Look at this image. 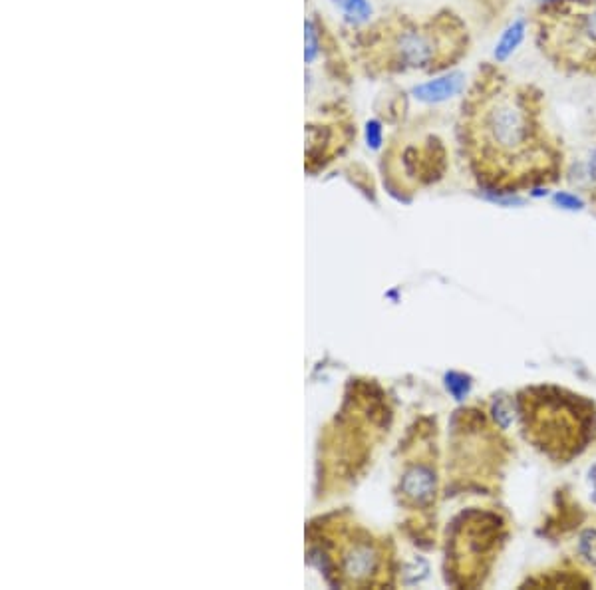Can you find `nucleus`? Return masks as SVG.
<instances>
[{
	"instance_id": "nucleus-1",
	"label": "nucleus",
	"mask_w": 596,
	"mask_h": 590,
	"mask_svg": "<svg viewBox=\"0 0 596 590\" xmlns=\"http://www.w3.org/2000/svg\"><path fill=\"white\" fill-rule=\"evenodd\" d=\"M457 138L471 177L495 195L549 189L567 169L547 94L493 60L477 68L463 94Z\"/></svg>"
},
{
	"instance_id": "nucleus-2",
	"label": "nucleus",
	"mask_w": 596,
	"mask_h": 590,
	"mask_svg": "<svg viewBox=\"0 0 596 590\" xmlns=\"http://www.w3.org/2000/svg\"><path fill=\"white\" fill-rule=\"evenodd\" d=\"M515 404L523 438L557 465L573 463L596 440V404L573 390L527 386Z\"/></svg>"
},
{
	"instance_id": "nucleus-3",
	"label": "nucleus",
	"mask_w": 596,
	"mask_h": 590,
	"mask_svg": "<svg viewBox=\"0 0 596 590\" xmlns=\"http://www.w3.org/2000/svg\"><path fill=\"white\" fill-rule=\"evenodd\" d=\"M529 24L539 54L553 70L596 78V0H537Z\"/></svg>"
},
{
	"instance_id": "nucleus-4",
	"label": "nucleus",
	"mask_w": 596,
	"mask_h": 590,
	"mask_svg": "<svg viewBox=\"0 0 596 590\" xmlns=\"http://www.w3.org/2000/svg\"><path fill=\"white\" fill-rule=\"evenodd\" d=\"M384 66L388 70L446 72L471 50V32L465 20L444 10L422 20H400L382 36Z\"/></svg>"
},
{
	"instance_id": "nucleus-5",
	"label": "nucleus",
	"mask_w": 596,
	"mask_h": 590,
	"mask_svg": "<svg viewBox=\"0 0 596 590\" xmlns=\"http://www.w3.org/2000/svg\"><path fill=\"white\" fill-rule=\"evenodd\" d=\"M509 537L511 525L503 511L495 507L463 511L447 537V581L457 589L483 587Z\"/></svg>"
},
{
	"instance_id": "nucleus-6",
	"label": "nucleus",
	"mask_w": 596,
	"mask_h": 590,
	"mask_svg": "<svg viewBox=\"0 0 596 590\" xmlns=\"http://www.w3.org/2000/svg\"><path fill=\"white\" fill-rule=\"evenodd\" d=\"M511 443L485 410H461L453 432V475L465 487L493 491L509 463Z\"/></svg>"
},
{
	"instance_id": "nucleus-7",
	"label": "nucleus",
	"mask_w": 596,
	"mask_h": 590,
	"mask_svg": "<svg viewBox=\"0 0 596 590\" xmlns=\"http://www.w3.org/2000/svg\"><path fill=\"white\" fill-rule=\"evenodd\" d=\"M400 495L404 505L416 511H430L436 505L438 497V469H436V447H428L418 453V459L412 461L400 485Z\"/></svg>"
},
{
	"instance_id": "nucleus-8",
	"label": "nucleus",
	"mask_w": 596,
	"mask_h": 590,
	"mask_svg": "<svg viewBox=\"0 0 596 590\" xmlns=\"http://www.w3.org/2000/svg\"><path fill=\"white\" fill-rule=\"evenodd\" d=\"M469 82H467V76L459 70H449L446 74L434 78V80H428L424 84H418L412 94L418 102H424V104H442L447 102L455 96H463L465 90H467Z\"/></svg>"
},
{
	"instance_id": "nucleus-9",
	"label": "nucleus",
	"mask_w": 596,
	"mask_h": 590,
	"mask_svg": "<svg viewBox=\"0 0 596 590\" xmlns=\"http://www.w3.org/2000/svg\"><path fill=\"white\" fill-rule=\"evenodd\" d=\"M531 30L529 18L527 16H519L515 20H511L507 24V28L501 32V36L495 42V50H493V62L497 64H507L509 58L519 50V46L525 42L527 32Z\"/></svg>"
},
{
	"instance_id": "nucleus-10",
	"label": "nucleus",
	"mask_w": 596,
	"mask_h": 590,
	"mask_svg": "<svg viewBox=\"0 0 596 590\" xmlns=\"http://www.w3.org/2000/svg\"><path fill=\"white\" fill-rule=\"evenodd\" d=\"M348 20L354 24H364L372 18V4L368 0H332Z\"/></svg>"
},
{
	"instance_id": "nucleus-11",
	"label": "nucleus",
	"mask_w": 596,
	"mask_h": 590,
	"mask_svg": "<svg viewBox=\"0 0 596 590\" xmlns=\"http://www.w3.org/2000/svg\"><path fill=\"white\" fill-rule=\"evenodd\" d=\"M304 40H306V52H304V58L306 62H314V58L318 56V34H316V28L310 20H306L304 24Z\"/></svg>"
},
{
	"instance_id": "nucleus-12",
	"label": "nucleus",
	"mask_w": 596,
	"mask_h": 590,
	"mask_svg": "<svg viewBox=\"0 0 596 590\" xmlns=\"http://www.w3.org/2000/svg\"><path fill=\"white\" fill-rule=\"evenodd\" d=\"M366 140L368 146L378 148L382 144V124L378 120H372L366 124Z\"/></svg>"
},
{
	"instance_id": "nucleus-13",
	"label": "nucleus",
	"mask_w": 596,
	"mask_h": 590,
	"mask_svg": "<svg viewBox=\"0 0 596 590\" xmlns=\"http://www.w3.org/2000/svg\"><path fill=\"white\" fill-rule=\"evenodd\" d=\"M587 483H589V501H591V505H593L596 513V461H593L591 467H589Z\"/></svg>"
},
{
	"instance_id": "nucleus-14",
	"label": "nucleus",
	"mask_w": 596,
	"mask_h": 590,
	"mask_svg": "<svg viewBox=\"0 0 596 590\" xmlns=\"http://www.w3.org/2000/svg\"><path fill=\"white\" fill-rule=\"evenodd\" d=\"M589 203L593 205V209L596 211V169L595 175H593V185H591V189H589Z\"/></svg>"
}]
</instances>
